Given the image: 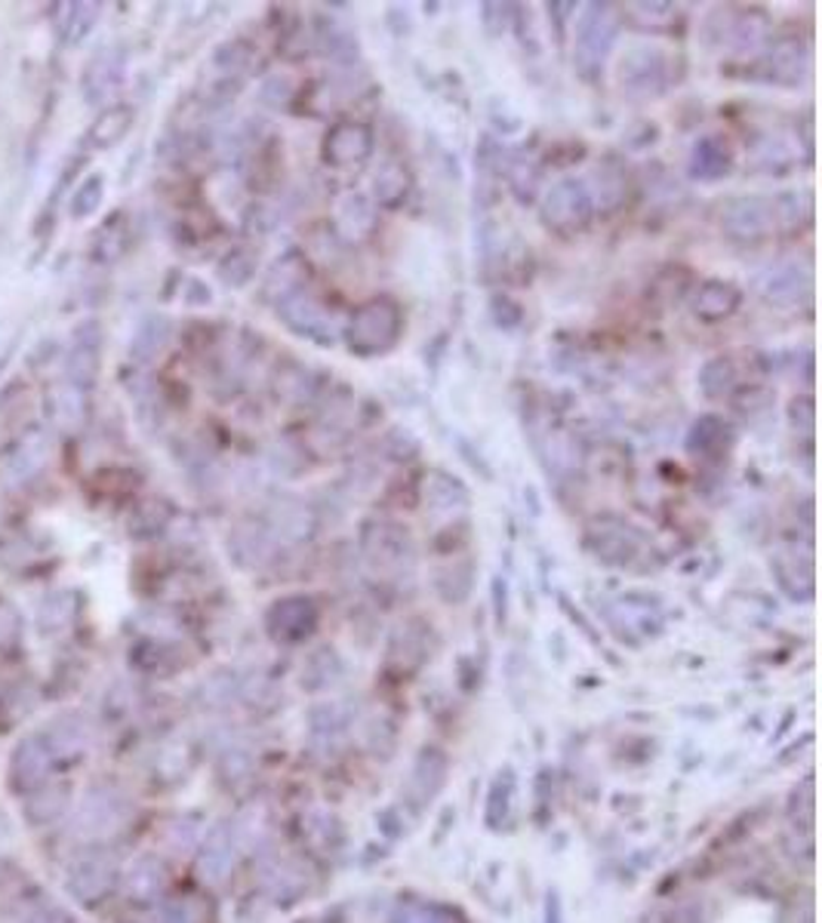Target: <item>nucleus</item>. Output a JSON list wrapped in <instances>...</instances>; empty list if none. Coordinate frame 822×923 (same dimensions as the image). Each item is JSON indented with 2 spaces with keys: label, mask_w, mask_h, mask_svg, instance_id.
Segmentation results:
<instances>
[{
  "label": "nucleus",
  "mask_w": 822,
  "mask_h": 923,
  "mask_svg": "<svg viewBox=\"0 0 822 923\" xmlns=\"http://www.w3.org/2000/svg\"><path fill=\"white\" fill-rule=\"evenodd\" d=\"M403 333V311L388 296L363 302L345 326V345L351 355L370 360L391 351Z\"/></svg>",
  "instance_id": "1"
},
{
  "label": "nucleus",
  "mask_w": 822,
  "mask_h": 923,
  "mask_svg": "<svg viewBox=\"0 0 822 923\" xmlns=\"http://www.w3.org/2000/svg\"><path fill=\"white\" fill-rule=\"evenodd\" d=\"M622 13H616L613 3H589L586 13L579 16L574 43V68L576 75L589 84H598L604 77L607 56L619 38Z\"/></svg>",
  "instance_id": "2"
},
{
  "label": "nucleus",
  "mask_w": 822,
  "mask_h": 923,
  "mask_svg": "<svg viewBox=\"0 0 822 923\" xmlns=\"http://www.w3.org/2000/svg\"><path fill=\"white\" fill-rule=\"evenodd\" d=\"M539 216H542V226L549 228V231H555V234H561V238H570V234L586 231L594 216L592 197H589L586 182L576 179V176L557 179L555 185L542 194Z\"/></svg>",
  "instance_id": "3"
},
{
  "label": "nucleus",
  "mask_w": 822,
  "mask_h": 923,
  "mask_svg": "<svg viewBox=\"0 0 822 923\" xmlns=\"http://www.w3.org/2000/svg\"><path fill=\"white\" fill-rule=\"evenodd\" d=\"M721 228H724L727 238L736 241V244H761L773 231H780L773 197H767V194H740V197L727 201L724 213H721Z\"/></svg>",
  "instance_id": "4"
},
{
  "label": "nucleus",
  "mask_w": 822,
  "mask_h": 923,
  "mask_svg": "<svg viewBox=\"0 0 822 923\" xmlns=\"http://www.w3.org/2000/svg\"><path fill=\"white\" fill-rule=\"evenodd\" d=\"M616 80L629 99H638V102L653 99L666 87V56L651 43H634L619 59Z\"/></svg>",
  "instance_id": "5"
},
{
  "label": "nucleus",
  "mask_w": 822,
  "mask_h": 923,
  "mask_svg": "<svg viewBox=\"0 0 822 923\" xmlns=\"http://www.w3.org/2000/svg\"><path fill=\"white\" fill-rule=\"evenodd\" d=\"M361 548L363 554L376 566H403L413 561V539L401 524L395 521H363L361 527Z\"/></svg>",
  "instance_id": "6"
},
{
  "label": "nucleus",
  "mask_w": 822,
  "mask_h": 923,
  "mask_svg": "<svg viewBox=\"0 0 822 923\" xmlns=\"http://www.w3.org/2000/svg\"><path fill=\"white\" fill-rule=\"evenodd\" d=\"M99 370H102V323L90 318L75 326L72 351L65 358V376H68V385L87 392L99 379Z\"/></svg>",
  "instance_id": "7"
},
{
  "label": "nucleus",
  "mask_w": 822,
  "mask_h": 923,
  "mask_svg": "<svg viewBox=\"0 0 822 923\" xmlns=\"http://www.w3.org/2000/svg\"><path fill=\"white\" fill-rule=\"evenodd\" d=\"M376 149L373 130L361 120H339L324 136L321 157L330 167H358Z\"/></svg>",
  "instance_id": "8"
},
{
  "label": "nucleus",
  "mask_w": 822,
  "mask_h": 923,
  "mask_svg": "<svg viewBox=\"0 0 822 923\" xmlns=\"http://www.w3.org/2000/svg\"><path fill=\"white\" fill-rule=\"evenodd\" d=\"M278 315H281V321L287 323L290 330H293L296 336H303V339L318 342V345H330L333 336H336V326H333V318H330V311L324 308V302L314 299L306 290L296 293V296H290L287 302H281V305H278Z\"/></svg>",
  "instance_id": "9"
},
{
  "label": "nucleus",
  "mask_w": 822,
  "mask_h": 923,
  "mask_svg": "<svg viewBox=\"0 0 822 923\" xmlns=\"http://www.w3.org/2000/svg\"><path fill=\"white\" fill-rule=\"evenodd\" d=\"M376 204L363 191H345L333 204V231L345 244H363L376 231Z\"/></svg>",
  "instance_id": "10"
},
{
  "label": "nucleus",
  "mask_w": 822,
  "mask_h": 923,
  "mask_svg": "<svg viewBox=\"0 0 822 923\" xmlns=\"http://www.w3.org/2000/svg\"><path fill=\"white\" fill-rule=\"evenodd\" d=\"M755 286H758V293L767 305L795 308L810 293V274L798 265H776V268H767L765 274L755 281Z\"/></svg>",
  "instance_id": "11"
},
{
  "label": "nucleus",
  "mask_w": 822,
  "mask_h": 923,
  "mask_svg": "<svg viewBox=\"0 0 822 923\" xmlns=\"http://www.w3.org/2000/svg\"><path fill=\"white\" fill-rule=\"evenodd\" d=\"M589 546L604 564H626L638 551V533L619 517H601L589 527Z\"/></svg>",
  "instance_id": "12"
},
{
  "label": "nucleus",
  "mask_w": 822,
  "mask_h": 923,
  "mask_svg": "<svg viewBox=\"0 0 822 923\" xmlns=\"http://www.w3.org/2000/svg\"><path fill=\"white\" fill-rule=\"evenodd\" d=\"M586 189H589V197H592L594 209H604V213H616L629 201V176L626 170L616 164V161H601L598 167H592L589 179H582Z\"/></svg>",
  "instance_id": "13"
},
{
  "label": "nucleus",
  "mask_w": 822,
  "mask_h": 923,
  "mask_svg": "<svg viewBox=\"0 0 822 923\" xmlns=\"http://www.w3.org/2000/svg\"><path fill=\"white\" fill-rule=\"evenodd\" d=\"M10 773H13V785L20 792H31V789L43 785V779L50 773V748L40 735H28L16 745Z\"/></svg>",
  "instance_id": "14"
},
{
  "label": "nucleus",
  "mask_w": 822,
  "mask_h": 923,
  "mask_svg": "<svg viewBox=\"0 0 822 923\" xmlns=\"http://www.w3.org/2000/svg\"><path fill=\"white\" fill-rule=\"evenodd\" d=\"M740 302H743V290L736 283L715 278V281L699 283V290L693 293V315L706 323L727 321L730 315H736Z\"/></svg>",
  "instance_id": "15"
},
{
  "label": "nucleus",
  "mask_w": 822,
  "mask_h": 923,
  "mask_svg": "<svg viewBox=\"0 0 822 923\" xmlns=\"http://www.w3.org/2000/svg\"><path fill=\"white\" fill-rule=\"evenodd\" d=\"M765 65V80L770 84H783V87H798L810 68V53L804 50L798 40H780L767 59L761 62Z\"/></svg>",
  "instance_id": "16"
},
{
  "label": "nucleus",
  "mask_w": 822,
  "mask_h": 923,
  "mask_svg": "<svg viewBox=\"0 0 822 923\" xmlns=\"http://www.w3.org/2000/svg\"><path fill=\"white\" fill-rule=\"evenodd\" d=\"M733 170V151L724 136H703L690 151V176L699 182H718Z\"/></svg>",
  "instance_id": "17"
},
{
  "label": "nucleus",
  "mask_w": 822,
  "mask_h": 923,
  "mask_svg": "<svg viewBox=\"0 0 822 923\" xmlns=\"http://www.w3.org/2000/svg\"><path fill=\"white\" fill-rule=\"evenodd\" d=\"M410 191H413L410 170L403 164H398V161H385L383 167L373 172L367 197L376 204V209H401L407 204V197H410Z\"/></svg>",
  "instance_id": "18"
},
{
  "label": "nucleus",
  "mask_w": 822,
  "mask_h": 923,
  "mask_svg": "<svg viewBox=\"0 0 822 923\" xmlns=\"http://www.w3.org/2000/svg\"><path fill=\"white\" fill-rule=\"evenodd\" d=\"M730 440H733V434H730V425H727L724 419L706 413L690 425L684 447H688L693 459H715V456H721L730 447Z\"/></svg>",
  "instance_id": "19"
},
{
  "label": "nucleus",
  "mask_w": 822,
  "mask_h": 923,
  "mask_svg": "<svg viewBox=\"0 0 822 923\" xmlns=\"http://www.w3.org/2000/svg\"><path fill=\"white\" fill-rule=\"evenodd\" d=\"M120 77H124V56H117L115 50L99 53L87 65V72H84V95H87V102L90 105L105 102L120 87Z\"/></svg>",
  "instance_id": "20"
},
{
  "label": "nucleus",
  "mask_w": 822,
  "mask_h": 923,
  "mask_svg": "<svg viewBox=\"0 0 822 923\" xmlns=\"http://www.w3.org/2000/svg\"><path fill=\"white\" fill-rule=\"evenodd\" d=\"M420 496L435 511H460L468 505V490L460 477H453L444 469H432L425 472L420 484Z\"/></svg>",
  "instance_id": "21"
},
{
  "label": "nucleus",
  "mask_w": 822,
  "mask_h": 923,
  "mask_svg": "<svg viewBox=\"0 0 822 923\" xmlns=\"http://www.w3.org/2000/svg\"><path fill=\"white\" fill-rule=\"evenodd\" d=\"M306 281L308 268L306 262H303V256H299V253H287V256H281L278 262L271 265V271H268L266 278V296L274 302V305H281V302H287L290 296L303 293V290H306Z\"/></svg>",
  "instance_id": "22"
},
{
  "label": "nucleus",
  "mask_w": 822,
  "mask_h": 923,
  "mask_svg": "<svg viewBox=\"0 0 822 923\" xmlns=\"http://www.w3.org/2000/svg\"><path fill=\"white\" fill-rule=\"evenodd\" d=\"M50 447H53L50 434L43 432V428H31V432L22 434L20 444L13 447L7 469H10V474L16 480H28L31 474H38L43 469V462L50 456Z\"/></svg>",
  "instance_id": "23"
},
{
  "label": "nucleus",
  "mask_w": 822,
  "mask_h": 923,
  "mask_svg": "<svg viewBox=\"0 0 822 923\" xmlns=\"http://www.w3.org/2000/svg\"><path fill=\"white\" fill-rule=\"evenodd\" d=\"M115 871L105 859H80L72 874H68V893L80 902H97L99 896H105V889L112 886Z\"/></svg>",
  "instance_id": "24"
},
{
  "label": "nucleus",
  "mask_w": 822,
  "mask_h": 923,
  "mask_svg": "<svg viewBox=\"0 0 822 923\" xmlns=\"http://www.w3.org/2000/svg\"><path fill=\"white\" fill-rule=\"evenodd\" d=\"M314 40H318L321 53L326 59H333L336 65H358L361 62V43L355 38V31L345 28L343 22L321 20L318 22V31H314Z\"/></svg>",
  "instance_id": "25"
},
{
  "label": "nucleus",
  "mask_w": 822,
  "mask_h": 923,
  "mask_svg": "<svg viewBox=\"0 0 822 923\" xmlns=\"http://www.w3.org/2000/svg\"><path fill=\"white\" fill-rule=\"evenodd\" d=\"M268 625H271L274 634L296 641V638H303V634L311 631V625H314V606H311V601H306V598L278 601L274 603V610H271V616H268Z\"/></svg>",
  "instance_id": "26"
},
{
  "label": "nucleus",
  "mask_w": 822,
  "mask_h": 923,
  "mask_svg": "<svg viewBox=\"0 0 822 923\" xmlns=\"http://www.w3.org/2000/svg\"><path fill=\"white\" fill-rule=\"evenodd\" d=\"M266 529H274V533L284 536V539H306L308 533L314 529V514H311L306 502L284 499V502L271 505Z\"/></svg>",
  "instance_id": "27"
},
{
  "label": "nucleus",
  "mask_w": 822,
  "mask_h": 923,
  "mask_svg": "<svg viewBox=\"0 0 822 923\" xmlns=\"http://www.w3.org/2000/svg\"><path fill=\"white\" fill-rule=\"evenodd\" d=\"M136 108L133 105H112L105 112H99V117L90 127V145L93 149H115L117 142L133 130Z\"/></svg>",
  "instance_id": "28"
},
{
  "label": "nucleus",
  "mask_w": 822,
  "mask_h": 923,
  "mask_svg": "<svg viewBox=\"0 0 822 923\" xmlns=\"http://www.w3.org/2000/svg\"><path fill=\"white\" fill-rule=\"evenodd\" d=\"M730 13V10H727ZM767 38V20L761 13H730L727 16V25L721 28V40H724L730 50L736 53H748L755 50L761 40Z\"/></svg>",
  "instance_id": "29"
},
{
  "label": "nucleus",
  "mask_w": 822,
  "mask_h": 923,
  "mask_svg": "<svg viewBox=\"0 0 822 923\" xmlns=\"http://www.w3.org/2000/svg\"><path fill=\"white\" fill-rule=\"evenodd\" d=\"M47 407H50V419L59 432H77L87 422V397L75 385H59L47 400Z\"/></svg>",
  "instance_id": "30"
},
{
  "label": "nucleus",
  "mask_w": 822,
  "mask_h": 923,
  "mask_svg": "<svg viewBox=\"0 0 822 923\" xmlns=\"http://www.w3.org/2000/svg\"><path fill=\"white\" fill-rule=\"evenodd\" d=\"M740 367L730 355H718L703 363L699 370V392L708 397V400H721V397H730L736 388H740Z\"/></svg>",
  "instance_id": "31"
},
{
  "label": "nucleus",
  "mask_w": 822,
  "mask_h": 923,
  "mask_svg": "<svg viewBox=\"0 0 822 923\" xmlns=\"http://www.w3.org/2000/svg\"><path fill=\"white\" fill-rule=\"evenodd\" d=\"M170 333H172V326L164 315H149V318H142V323L136 326L133 342H130V358L139 360V363L157 358V355L167 348Z\"/></svg>",
  "instance_id": "32"
},
{
  "label": "nucleus",
  "mask_w": 822,
  "mask_h": 923,
  "mask_svg": "<svg viewBox=\"0 0 822 923\" xmlns=\"http://www.w3.org/2000/svg\"><path fill=\"white\" fill-rule=\"evenodd\" d=\"M259 265V253L253 246H231L229 253L222 256V262L216 265V278L226 283L229 290H241L253 281Z\"/></svg>",
  "instance_id": "33"
},
{
  "label": "nucleus",
  "mask_w": 822,
  "mask_h": 923,
  "mask_svg": "<svg viewBox=\"0 0 822 923\" xmlns=\"http://www.w3.org/2000/svg\"><path fill=\"white\" fill-rule=\"evenodd\" d=\"M77 613V601L72 591H56V594H47L43 603L38 610V625L43 634H59L65 631Z\"/></svg>",
  "instance_id": "34"
},
{
  "label": "nucleus",
  "mask_w": 822,
  "mask_h": 923,
  "mask_svg": "<svg viewBox=\"0 0 822 923\" xmlns=\"http://www.w3.org/2000/svg\"><path fill=\"white\" fill-rule=\"evenodd\" d=\"M629 22L641 31H651V35H659V31H669L675 20H678V7L675 3H663V0H653V3H629Z\"/></svg>",
  "instance_id": "35"
},
{
  "label": "nucleus",
  "mask_w": 822,
  "mask_h": 923,
  "mask_svg": "<svg viewBox=\"0 0 822 923\" xmlns=\"http://www.w3.org/2000/svg\"><path fill=\"white\" fill-rule=\"evenodd\" d=\"M249 62H253V47H249L247 40H226L222 47H216V53H213V68L222 75V80L229 84V80H241V77L247 75Z\"/></svg>",
  "instance_id": "36"
},
{
  "label": "nucleus",
  "mask_w": 822,
  "mask_h": 923,
  "mask_svg": "<svg viewBox=\"0 0 822 923\" xmlns=\"http://www.w3.org/2000/svg\"><path fill=\"white\" fill-rule=\"evenodd\" d=\"M115 800L105 792H90L84 797L80 810H77V822H80V831L84 834H102V831L112 829L115 822Z\"/></svg>",
  "instance_id": "37"
},
{
  "label": "nucleus",
  "mask_w": 822,
  "mask_h": 923,
  "mask_svg": "<svg viewBox=\"0 0 822 923\" xmlns=\"http://www.w3.org/2000/svg\"><path fill=\"white\" fill-rule=\"evenodd\" d=\"M274 388H278V395L284 397V400L303 403V400L314 395V376L308 373L303 363L287 360V363H281L278 373H274Z\"/></svg>",
  "instance_id": "38"
},
{
  "label": "nucleus",
  "mask_w": 822,
  "mask_h": 923,
  "mask_svg": "<svg viewBox=\"0 0 822 923\" xmlns=\"http://www.w3.org/2000/svg\"><path fill=\"white\" fill-rule=\"evenodd\" d=\"M505 176H509V189L515 194L521 204H534L539 185H542V170L536 167L534 161L517 157V161H505Z\"/></svg>",
  "instance_id": "39"
},
{
  "label": "nucleus",
  "mask_w": 822,
  "mask_h": 923,
  "mask_svg": "<svg viewBox=\"0 0 822 923\" xmlns=\"http://www.w3.org/2000/svg\"><path fill=\"white\" fill-rule=\"evenodd\" d=\"M172 521V509L167 505V502H160V499H149V502H142V505H136V511L130 514V533L133 536H157V533H164V529L170 527Z\"/></svg>",
  "instance_id": "40"
},
{
  "label": "nucleus",
  "mask_w": 822,
  "mask_h": 923,
  "mask_svg": "<svg viewBox=\"0 0 822 923\" xmlns=\"http://www.w3.org/2000/svg\"><path fill=\"white\" fill-rule=\"evenodd\" d=\"M47 748L50 754H62V757H75V754L84 752L87 745V730L77 723L75 717H65V720H56L47 733Z\"/></svg>",
  "instance_id": "41"
},
{
  "label": "nucleus",
  "mask_w": 822,
  "mask_h": 923,
  "mask_svg": "<svg viewBox=\"0 0 822 923\" xmlns=\"http://www.w3.org/2000/svg\"><path fill=\"white\" fill-rule=\"evenodd\" d=\"M102 197H105V179H102L99 172L87 176L75 189V194H72V204H68V207H72V216H75V219L93 216V213L102 207Z\"/></svg>",
  "instance_id": "42"
},
{
  "label": "nucleus",
  "mask_w": 822,
  "mask_h": 923,
  "mask_svg": "<svg viewBox=\"0 0 822 923\" xmlns=\"http://www.w3.org/2000/svg\"><path fill=\"white\" fill-rule=\"evenodd\" d=\"M72 13H65V22H62V31L68 40H84L93 25L99 22V3H68Z\"/></svg>",
  "instance_id": "43"
},
{
  "label": "nucleus",
  "mask_w": 822,
  "mask_h": 923,
  "mask_svg": "<svg viewBox=\"0 0 822 923\" xmlns=\"http://www.w3.org/2000/svg\"><path fill=\"white\" fill-rule=\"evenodd\" d=\"M730 397H733V407L746 415L765 413V410L773 407V400H776V395H773L767 385H752V382H743Z\"/></svg>",
  "instance_id": "44"
},
{
  "label": "nucleus",
  "mask_w": 822,
  "mask_h": 923,
  "mask_svg": "<svg viewBox=\"0 0 822 923\" xmlns=\"http://www.w3.org/2000/svg\"><path fill=\"white\" fill-rule=\"evenodd\" d=\"M776 576H780V585H783L792 598H801L798 585H804L807 594H813V573H810V564L798 566L795 557H792V561H788V557H780V561H776Z\"/></svg>",
  "instance_id": "45"
},
{
  "label": "nucleus",
  "mask_w": 822,
  "mask_h": 923,
  "mask_svg": "<svg viewBox=\"0 0 822 923\" xmlns=\"http://www.w3.org/2000/svg\"><path fill=\"white\" fill-rule=\"evenodd\" d=\"M755 167L765 172H785L792 167V154H788V149L780 139H765L755 149Z\"/></svg>",
  "instance_id": "46"
},
{
  "label": "nucleus",
  "mask_w": 822,
  "mask_h": 923,
  "mask_svg": "<svg viewBox=\"0 0 822 923\" xmlns=\"http://www.w3.org/2000/svg\"><path fill=\"white\" fill-rule=\"evenodd\" d=\"M490 315H493V323H497L499 330H517L524 323V308L509 293H493L490 296Z\"/></svg>",
  "instance_id": "47"
},
{
  "label": "nucleus",
  "mask_w": 822,
  "mask_h": 923,
  "mask_svg": "<svg viewBox=\"0 0 822 923\" xmlns=\"http://www.w3.org/2000/svg\"><path fill=\"white\" fill-rule=\"evenodd\" d=\"M512 3H480V22H484V31L490 38H502V31L512 25L515 13Z\"/></svg>",
  "instance_id": "48"
},
{
  "label": "nucleus",
  "mask_w": 822,
  "mask_h": 923,
  "mask_svg": "<svg viewBox=\"0 0 822 923\" xmlns=\"http://www.w3.org/2000/svg\"><path fill=\"white\" fill-rule=\"evenodd\" d=\"M293 93H296V90H293V80H290L287 75H268L266 80H262V87H259V99H262L266 105H271V108L287 105Z\"/></svg>",
  "instance_id": "49"
},
{
  "label": "nucleus",
  "mask_w": 822,
  "mask_h": 923,
  "mask_svg": "<svg viewBox=\"0 0 822 923\" xmlns=\"http://www.w3.org/2000/svg\"><path fill=\"white\" fill-rule=\"evenodd\" d=\"M385 452H388V459L410 462V459L420 452V440L407 432V428H391V432L385 434Z\"/></svg>",
  "instance_id": "50"
},
{
  "label": "nucleus",
  "mask_w": 822,
  "mask_h": 923,
  "mask_svg": "<svg viewBox=\"0 0 822 923\" xmlns=\"http://www.w3.org/2000/svg\"><path fill=\"white\" fill-rule=\"evenodd\" d=\"M788 425L795 428V432H804L810 434L813 432V425H817V407H813V397L810 395H801V397H792V403H788Z\"/></svg>",
  "instance_id": "51"
},
{
  "label": "nucleus",
  "mask_w": 822,
  "mask_h": 923,
  "mask_svg": "<svg viewBox=\"0 0 822 923\" xmlns=\"http://www.w3.org/2000/svg\"><path fill=\"white\" fill-rule=\"evenodd\" d=\"M157 884H160V868L154 866V862H142V866L136 868L133 874H130V889L139 893V896L152 893Z\"/></svg>",
  "instance_id": "52"
},
{
  "label": "nucleus",
  "mask_w": 822,
  "mask_h": 923,
  "mask_svg": "<svg viewBox=\"0 0 822 923\" xmlns=\"http://www.w3.org/2000/svg\"><path fill=\"white\" fill-rule=\"evenodd\" d=\"M25 923H68V914H65V911H62L59 905L40 902V905H35L31 911H28Z\"/></svg>",
  "instance_id": "53"
},
{
  "label": "nucleus",
  "mask_w": 822,
  "mask_h": 923,
  "mask_svg": "<svg viewBox=\"0 0 822 923\" xmlns=\"http://www.w3.org/2000/svg\"><path fill=\"white\" fill-rule=\"evenodd\" d=\"M457 447H460V452H462V459H465V462H468V465H472V469H475V472H480V477H484V480H490V477H493V472H490V469H487V462H484V456H480L478 450H475V447H472V444H468V440H457Z\"/></svg>",
  "instance_id": "54"
},
{
  "label": "nucleus",
  "mask_w": 822,
  "mask_h": 923,
  "mask_svg": "<svg viewBox=\"0 0 822 923\" xmlns=\"http://www.w3.org/2000/svg\"><path fill=\"white\" fill-rule=\"evenodd\" d=\"M185 302L189 305H210L213 293L210 286L204 281H189L185 283Z\"/></svg>",
  "instance_id": "55"
}]
</instances>
